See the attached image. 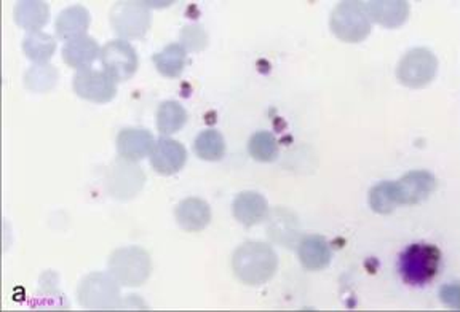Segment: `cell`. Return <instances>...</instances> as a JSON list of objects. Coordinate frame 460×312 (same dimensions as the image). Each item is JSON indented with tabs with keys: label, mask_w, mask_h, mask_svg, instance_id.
I'll list each match as a JSON object with an SVG mask.
<instances>
[{
	"label": "cell",
	"mask_w": 460,
	"mask_h": 312,
	"mask_svg": "<svg viewBox=\"0 0 460 312\" xmlns=\"http://www.w3.org/2000/svg\"><path fill=\"white\" fill-rule=\"evenodd\" d=\"M365 7L371 20L387 28L400 26L408 14V5L404 2H369Z\"/></svg>",
	"instance_id": "cell-24"
},
{
	"label": "cell",
	"mask_w": 460,
	"mask_h": 312,
	"mask_svg": "<svg viewBox=\"0 0 460 312\" xmlns=\"http://www.w3.org/2000/svg\"><path fill=\"white\" fill-rule=\"evenodd\" d=\"M22 51L36 65H45L57 51V40L42 30L29 32L22 40Z\"/></svg>",
	"instance_id": "cell-23"
},
{
	"label": "cell",
	"mask_w": 460,
	"mask_h": 312,
	"mask_svg": "<svg viewBox=\"0 0 460 312\" xmlns=\"http://www.w3.org/2000/svg\"><path fill=\"white\" fill-rule=\"evenodd\" d=\"M100 63L115 82H127L137 71V50L125 40H112L101 48Z\"/></svg>",
	"instance_id": "cell-9"
},
{
	"label": "cell",
	"mask_w": 460,
	"mask_h": 312,
	"mask_svg": "<svg viewBox=\"0 0 460 312\" xmlns=\"http://www.w3.org/2000/svg\"><path fill=\"white\" fill-rule=\"evenodd\" d=\"M108 268L119 284L139 287L146 284L151 276V256L137 246L117 248L109 256Z\"/></svg>",
	"instance_id": "cell-4"
},
{
	"label": "cell",
	"mask_w": 460,
	"mask_h": 312,
	"mask_svg": "<svg viewBox=\"0 0 460 312\" xmlns=\"http://www.w3.org/2000/svg\"><path fill=\"white\" fill-rule=\"evenodd\" d=\"M174 217L187 233H200L211 221V207L200 198L182 199L174 209Z\"/></svg>",
	"instance_id": "cell-14"
},
{
	"label": "cell",
	"mask_w": 460,
	"mask_h": 312,
	"mask_svg": "<svg viewBox=\"0 0 460 312\" xmlns=\"http://www.w3.org/2000/svg\"><path fill=\"white\" fill-rule=\"evenodd\" d=\"M437 188V178L427 170H414L406 174L402 180L396 182L398 204H417L429 198L430 193Z\"/></svg>",
	"instance_id": "cell-12"
},
{
	"label": "cell",
	"mask_w": 460,
	"mask_h": 312,
	"mask_svg": "<svg viewBox=\"0 0 460 312\" xmlns=\"http://www.w3.org/2000/svg\"><path fill=\"white\" fill-rule=\"evenodd\" d=\"M248 152L259 163H272L279 156V143L270 131H258L248 143Z\"/></svg>",
	"instance_id": "cell-27"
},
{
	"label": "cell",
	"mask_w": 460,
	"mask_h": 312,
	"mask_svg": "<svg viewBox=\"0 0 460 312\" xmlns=\"http://www.w3.org/2000/svg\"><path fill=\"white\" fill-rule=\"evenodd\" d=\"M92 22V14L82 5H74V7L66 8L61 13L58 14L57 34L61 40H74L79 37L85 36L86 30L90 28Z\"/></svg>",
	"instance_id": "cell-17"
},
{
	"label": "cell",
	"mask_w": 460,
	"mask_h": 312,
	"mask_svg": "<svg viewBox=\"0 0 460 312\" xmlns=\"http://www.w3.org/2000/svg\"><path fill=\"white\" fill-rule=\"evenodd\" d=\"M267 234L272 238V241L291 247L299 234L295 217L283 209L273 211L270 219L267 221Z\"/></svg>",
	"instance_id": "cell-21"
},
{
	"label": "cell",
	"mask_w": 460,
	"mask_h": 312,
	"mask_svg": "<svg viewBox=\"0 0 460 312\" xmlns=\"http://www.w3.org/2000/svg\"><path fill=\"white\" fill-rule=\"evenodd\" d=\"M195 155L205 161H221L226 155V141L217 129H205L195 137Z\"/></svg>",
	"instance_id": "cell-25"
},
{
	"label": "cell",
	"mask_w": 460,
	"mask_h": 312,
	"mask_svg": "<svg viewBox=\"0 0 460 312\" xmlns=\"http://www.w3.org/2000/svg\"><path fill=\"white\" fill-rule=\"evenodd\" d=\"M152 169L160 176H174L178 174L187 161V150L182 143L174 141L168 135H162L155 141L151 156Z\"/></svg>",
	"instance_id": "cell-10"
},
{
	"label": "cell",
	"mask_w": 460,
	"mask_h": 312,
	"mask_svg": "<svg viewBox=\"0 0 460 312\" xmlns=\"http://www.w3.org/2000/svg\"><path fill=\"white\" fill-rule=\"evenodd\" d=\"M57 67L47 65H34L29 67L24 74V86L29 91L32 92H49L53 90L58 83Z\"/></svg>",
	"instance_id": "cell-26"
},
{
	"label": "cell",
	"mask_w": 460,
	"mask_h": 312,
	"mask_svg": "<svg viewBox=\"0 0 460 312\" xmlns=\"http://www.w3.org/2000/svg\"><path fill=\"white\" fill-rule=\"evenodd\" d=\"M437 74V59L430 51L417 48L402 57L398 67V77L404 85L424 86Z\"/></svg>",
	"instance_id": "cell-11"
},
{
	"label": "cell",
	"mask_w": 460,
	"mask_h": 312,
	"mask_svg": "<svg viewBox=\"0 0 460 312\" xmlns=\"http://www.w3.org/2000/svg\"><path fill=\"white\" fill-rule=\"evenodd\" d=\"M441 264V252L433 244L417 242L411 244L400 256L398 271L400 276L406 284L420 285L429 284L431 279L438 274Z\"/></svg>",
	"instance_id": "cell-2"
},
{
	"label": "cell",
	"mask_w": 460,
	"mask_h": 312,
	"mask_svg": "<svg viewBox=\"0 0 460 312\" xmlns=\"http://www.w3.org/2000/svg\"><path fill=\"white\" fill-rule=\"evenodd\" d=\"M369 20L365 5L358 2H342L331 13V30L344 42H361L371 32Z\"/></svg>",
	"instance_id": "cell-6"
},
{
	"label": "cell",
	"mask_w": 460,
	"mask_h": 312,
	"mask_svg": "<svg viewBox=\"0 0 460 312\" xmlns=\"http://www.w3.org/2000/svg\"><path fill=\"white\" fill-rule=\"evenodd\" d=\"M187 112L176 100H164L157 110V129L162 135L180 133L186 126Z\"/></svg>",
	"instance_id": "cell-22"
},
{
	"label": "cell",
	"mask_w": 460,
	"mask_h": 312,
	"mask_svg": "<svg viewBox=\"0 0 460 312\" xmlns=\"http://www.w3.org/2000/svg\"><path fill=\"white\" fill-rule=\"evenodd\" d=\"M369 206L377 213L392 212L398 204L396 182H381L369 192Z\"/></svg>",
	"instance_id": "cell-28"
},
{
	"label": "cell",
	"mask_w": 460,
	"mask_h": 312,
	"mask_svg": "<svg viewBox=\"0 0 460 312\" xmlns=\"http://www.w3.org/2000/svg\"><path fill=\"white\" fill-rule=\"evenodd\" d=\"M74 92L82 100L94 104H108L117 96V82L108 72L96 71L93 67L77 71L72 78Z\"/></svg>",
	"instance_id": "cell-8"
},
{
	"label": "cell",
	"mask_w": 460,
	"mask_h": 312,
	"mask_svg": "<svg viewBox=\"0 0 460 312\" xmlns=\"http://www.w3.org/2000/svg\"><path fill=\"white\" fill-rule=\"evenodd\" d=\"M279 256L269 244L248 241L238 246L232 256V271L238 281L250 287L267 284L277 273Z\"/></svg>",
	"instance_id": "cell-1"
},
{
	"label": "cell",
	"mask_w": 460,
	"mask_h": 312,
	"mask_svg": "<svg viewBox=\"0 0 460 312\" xmlns=\"http://www.w3.org/2000/svg\"><path fill=\"white\" fill-rule=\"evenodd\" d=\"M80 306L93 311H111L122 306L120 284L111 273H92L77 287Z\"/></svg>",
	"instance_id": "cell-3"
},
{
	"label": "cell",
	"mask_w": 460,
	"mask_h": 312,
	"mask_svg": "<svg viewBox=\"0 0 460 312\" xmlns=\"http://www.w3.org/2000/svg\"><path fill=\"white\" fill-rule=\"evenodd\" d=\"M181 45L192 53L205 50L208 47V34L199 24H190L181 32Z\"/></svg>",
	"instance_id": "cell-29"
},
{
	"label": "cell",
	"mask_w": 460,
	"mask_h": 312,
	"mask_svg": "<svg viewBox=\"0 0 460 312\" xmlns=\"http://www.w3.org/2000/svg\"><path fill=\"white\" fill-rule=\"evenodd\" d=\"M50 8L45 2L26 0L18 2L13 10L14 22L28 32H37L49 22Z\"/></svg>",
	"instance_id": "cell-19"
},
{
	"label": "cell",
	"mask_w": 460,
	"mask_h": 312,
	"mask_svg": "<svg viewBox=\"0 0 460 312\" xmlns=\"http://www.w3.org/2000/svg\"><path fill=\"white\" fill-rule=\"evenodd\" d=\"M146 184V176L137 161H129L122 156L115 158L106 174V188L109 195L120 201H128L139 195Z\"/></svg>",
	"instance_id": "cell-7"
},
{
	"label": "cell",
	"mask_w": 460,
	"mask_h": 312,
	"mask_svg": "<svg viewBox=\"0 0 460 312\" xmlns=\"http://www.w3.org/2000/svg\"><path fill=\"white\" fill-rule=\"evenodd\" d=\"M151 22V12L144 2H117L111 8V28L125 42L143 39Z\"/></svg>",
	"instance_id": "cell-5"
},
{
	"label": "cell",
	"mask_w": 460,
	"mask_h": 312,
	"mask_svg": "<svg viewBox=\"0 0 460 312\" xmlns=\"http://www.w3.org/2000/svg\"><path fill=\"white\" fill-rule=\"evenodd\" d=\"M439 297L443 299V303L447 306H451L454 309H459L460 308V284L459 282H453V284H447L441 289L439 291Z\"/></svg>",
	"instance_id": "cell-30"
},
{
	"label": "cell",
	"mask_w": 460,
	"mask_h": 312,
	"mask_svg": "<svg viewBox=\"0 0 460 312\" xmlns=\"http://www.w3.org/2000/svg\"><path fill=\"white\" fill-rule=\"evenodd\" d=\"M331 247L322 236H307L299 244V260L307 271H322L330 266Z\"/></svg>",
	"instance_id": "cell-18"
},
{
	"label": "cell",
	"mask_w": 460,
	"mask_h": 312,
	"mask_svg": "<svg viewBox=\"0 0 460 312\" xmlns=\"http://www.w3.org/2000/svg\"><path fill=\"white\" fill-rule=\"evenodd\" d=\"M117 153L129 161H143L151 156L155 139L144 128H125L117 135Z\"/></svg>",
	"instance_id": "cell-13"
},
{
	"label": "cell",
	"mask_w": 460,
	"mask_h": 312,
	"mask_svg": "<svg viewBox=\"0 0 460 312\" xmlns=\"http://www.w3.org/2000/svg\"><path fill=\"white\" fill-rule=\"evenodd\" d=\"M101 48L93 37H79L66 42L63 48V61L66 65L75 69L84 71L90 69L96 59H100Z\"/></svg>",
	"instance_id": "cell-16"
},
{
	"label": "cell",
	"mask_w": 460,
	"mask_h": 312,
	"mask_svg": "<svg viewBox=\"0 0 460 312\" xmlns=\"http://www.w3.org/2000/svg\"><path fill=\"white\" fill-rule=\"evenodd\" d=\"M232 212L240 225L254 227L266 219L269 204L261 193L242 192L234 199Z\"/></svg>",
	"instance_id": "cell-15"
},
{
	"label": "cell",
	"mask_w": 460,
	"mask_h": 312,
	"mask_svg": "<svg viewBox=\"0 0 460 312\" xmlns=\"http://www.w3.org/2000/svg\"><path fill=\"white\" fill-rule=\"evenodd\" d=\"M157 71L166 78H180L187 63V50L181 43L166 45L162 51L152 56Z\"/></svg>",
	"instance_id": "cell-20"
}]
</instances>
